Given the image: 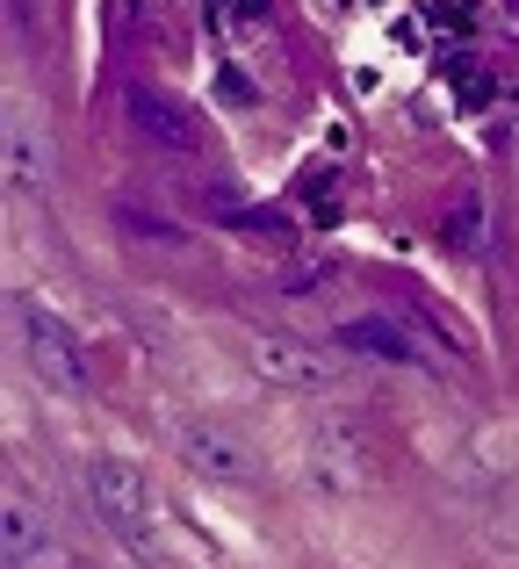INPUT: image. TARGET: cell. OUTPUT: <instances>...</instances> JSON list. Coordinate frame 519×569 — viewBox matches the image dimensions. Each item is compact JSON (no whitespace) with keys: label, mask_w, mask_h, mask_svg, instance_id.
<instances>
[{"label":"cell","mask_w":519,"mask_h":569,"mask_svg":"<svg viewBox=\"0 0 519 569\" xmlns=\"http://www.w3.org/2000/svg\"><path fill=\"white\" fill-rule=\"evenodd\" d=\"M477 217H483L477 202H469V209H455V223H448V231H455V246H477V238H483V223H477Z\"/></svg>","instance_id":"30bf717a"},{"label":"cell","mask_w":519,"mask_h":569,"mask_svg":"<svg viewBox=\"0 0 519 569\" xmlns=\"http://www.w3.org/2000/svg\"><path fill=\"white\" fill-rule=\"evenodd\" d=\"M253 368L275 389H296V397H332L339 389V361L296 332H253Z\"/></svg>","instance_id":"3957f363"},{"label":"cell","mask_w":519,"mask_h":569,"mask_svg":"<svg viewBox=\"0 0 519 569\" xmlns=\"http://www.w3.org/2000/svg\"><path fill=\"white\" fill-rule=\"evenodd\" d=\"M87 498H94L101 527H109L130 556H144V562L159 556V512H152V483H144L138 461L94 455V461H87Z\"/></svg>","instance_id":"6da1fadb"},{"label":"cell","mask_w":519,"mask_h":569,"mask_svg":"<svg viewBox=\"0 0 519 569\" xmlns=\"http://www.w3.org/2000/svg\"><path fill=\"white\" fill-rule=\"evenodd\" d=\"M14 325H22V361L29 376H37L43 389H58V397H72V389H87V353H80V332H72L58 310H43L37 296H22L14 303Z\"/></svg>","instance_id":"7a4b0ae2"},{"label":"cell","mask_w":519,"mask_h":569,"mask_svg":"<svg viewBox=\"0 0 519 569\" xmlns=\"http://www.w3.org/2000/svg\"><path fill=\"white\" fill-rule=\"evenodd\" d=\"M0 556L14 569H43L51 562V527H43V512L22 498V490H8V505H0Z\"/></svg>","instance_id":"52a82bcc"},{"label":"cell","mask_w":519,"mask_h":569,"mask_svg":"<svg viewBox=\"0 0 519 569\" xmlns=\"http://www.w3.org/2000/svg\"><path fill=\"white\" fill-rule=\"evenodd\" d=\"M310 476H318L325 498H347V490L361 483V455H353L347 432H318V447H310Z\"/></svg>","instance_id":"9c48e42d"},{"label":"cell","mask_w":519,"mask_h":569,"mask_svg":"<svg viewBox=\"0 0 519 569\" xmlns=\"http://www.w3.org/2000/svg\"><path fill=\"white\" fill-rule=\"evenodd\" d=\"M51 173H58V152H51V130H43L37 101H8V188L43 194Z\"/></svg>","instance_id":"5b68a950"},{"label":"cell","mask_w":519,"mask_h":569,"mask_svg":"<svg viewBox=\"0 0 519 569\" xmlns=\"http://www.w3.org/2000/svg\"><path fill=\"white\" fill-rule=\"evenodd\" d=\"M173 447H181V461L202 469L210 483H246V476L260 469L253 447H246V432L217 426V418H181V426H173Z\"/></svg>","instance_id":"277c9868"},{"label":"cell","mask_w":519,"mask_h":569,"mask_svg":"<svg viewBox=\"0 0 519 569\" xmlns=\"http://www.w3.org/2000/svg\"><path fill=\"white\" fill-rule=\"evenodd\" d=\"M339 332H347V347H353V353H376V361H397V368L419 361V339H411L397 318H347Z\"/></svg>","instance_id":"ba28073f"},{"label":"cell","mask_w":519,"mask_h":569,"mask_svg":"<svg viewBox=\"0 0 519 569\" xmlns=\"http://www.w3.org/2000/svg\"><path fill=\"white\" fill-rule=\"evenodd\" d=\"M123 116H130V130H138L144 144H159V152H173V159H188L202 144V123L173 94H159V87H130V94H123Z\"/></svg>","instance_id":"8992f818"}]
</instances>
